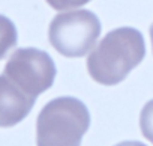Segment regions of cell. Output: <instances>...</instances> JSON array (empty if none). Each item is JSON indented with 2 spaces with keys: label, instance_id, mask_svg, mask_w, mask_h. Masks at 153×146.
I'll use <instances>...</instances> for the list:
<instances>
[{
  "label": "cell",
  "instance_id": "1",
  "mask_svg": "<svg viewBox=\"0 0 153 146\" xmlns=\"http://www.w3.org/2000/svg\"><path fill=\"white\" fill-rule=\"evenodd\" d=\"M146 53L140 32L122 29L108 35L98 50L89 57L87 68L92 79L104 86L123 82L129 72L143 60Z\"/></svg>",
  "mask_w": 153,
  "mask_h": 146
},
{
  "label": "cell",
  "instance_id": "2",
  "mask_svg": "<svg viewBox=\"0 0 153 146\" xmlns=\"http://www.w3.org/2000/svg\"><path fill=\"white\" fill-rule=\"evenodd\" d=\"M90 113L84 103L72 97L50 101L36 121L38 146H80L89 130Z\"/></svg>",
  "mask_w": 153,
  "mask_h": 146
},
{
  "label": "cell",
  "instance_id": "3",
  "mask_svg": "<svg viewBox=\"0 0 153 146\" xmlns=\"http://www.w3.org/2000/svg\"><path fill=\"white\" fill-rule=\"evenodd\" d=\"M5 76L21 91L36 98L50 89L56 79V66L51 57L39 50H18L8 62Z\"/></svg>",
  "mask_w": 153,
  "mask_h": 146
},
{
  "label": "cell",
  "instance_id": "4",
  "mask_svg": "<svg viewBox=\"0 0 153 146\" xmlns=\"http://www.w3.org/2000/svg\"><path fill=\"white\" fill-rule=\"evenodd\" d=\"M99 24L90 14H75L57 18L51 29V42L65 56H83L95 38L98 36Z\"/></svg>",
  "mask_w": 153,
  "mask_h": 146
},
{
  "label": "cell",
  "instance_id": "5",
  "mask_svg": "<svg viewBox=\"0 0 153 146\" xmlns=\"http://www.w3.org/2000/svg\"><path fill=\"white\" fill-rule=\"evenodd\" d=\"M35 100L5 74L0 76V127L8 128L20 124L30 113Z\"/></svg>",
  "mask_w": 153,
  "mask_h": 146
},
{
  "label": "cell",
  "instance_id": "6",
  "mask_svg": "<svg viewBox=\"0 0 153 146\" xmlns=\"http://www.w3.org/2000/svg\"><path fill=\"white\" fill-rule=\"evenodd\" d=\"M140 128L143 136L153 143V100H150L141 110L140 115Z\"/></svg>",
  "mask_w": 153,
  "mask_h": 146
},
{
  "label": "cell",
  "instance_id": "7",
  "mask_svg": "<svg viewBox=\"0 0 153 146\" xmlns=\"http://www.w3.org/2000/svg\"><path fill=\"white\" fill-rule=\"evenodd\" d=\"M116 146H146V145L140 142H122V143H117Z\"/></svg>",
  "mask_w": 153,
  "mask_h": 146
},
{
  "label": "cell",
  "instance_id": "8",
  "mask_svg": "<svg viewBox=\"0 0 153 146\" xmlns=\"http://www.w3.org/2000/svg\"><path fill=\"white\" fill-rule=\"evenodd\" d=\"M150 35H152V42H153V26H152V29H150Z\"/></svg>",
  "mask_w": 153,
  "mask_h": 146
}]
</instances>
